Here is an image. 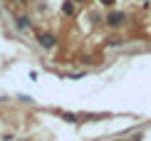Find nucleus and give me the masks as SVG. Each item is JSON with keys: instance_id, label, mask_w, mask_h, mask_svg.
Here are the masks:
<instances>
[{"instance_id": "obj_1", "label": "nucleus", "mask_w": 151, "mask_h": 141, "mask_svg": "<svg viewBox=\"0 0 151 141\" xmlns=\"http://www.w3.org/2000/svg\"><path fill=\"white\" fill-rule=\"evenodd\" d=\"M122 20H124V15H122V12H111V15L106 17V22H109L111 27H119V25H122Z\"/></svg>"}, {"instance_id": "obj_2", "label": "nucleus", "mask_w": 151, "mask_h": 141, "mask_svg": "<svg viewBox=\"0 0 151 141\" xmlns=\"http://www.w3.org/2000/svg\"><path fill=\"white\" fill-rule=\"evenodd\" d=\"M40 45H42V47H52V45H55V37H52V35H40Z\"/></svg>"}, {"instance_id": "obj_3", "label": "nucleus", "mask_w": 151, "mask_h": 141, "mask_svg": "<svg viewBox=\"0 0 151 141\" xmlns=\"http://www.w3.org/2000/svg\"><path fill=\"white\" fill-rule=\"evenodd\" d=\"M17 27H20V30L30 27V20H27V17H17Z\"/></svg>"}, {"instance_id": "obj_4", "label": "nucleus", "mask_w": 151, "mask_h": 141, "mask_svg": "<svg viewBox=\"0 0 151 141\" xmlns=\"http://www.w3.org/2000/svg\"><path fill=\"white\" fill-rule=\"evenodd\" d=\"M62 10H65L67 15H72V12H74V5H72V3H65V5H62Z\"/></svg>"}, {"instance_id": "obj_5", "label": "nucleus", "mask_w": 151, "mask_h": 141, "mask_svg": "<svg viewBox=\"0 0 151 141\" xmlns=\"http://www.w3.org/2000/svg\"><path fill=\"white\" fill-rule=\"evenodd\" d=\"M102 3H104V5H111V3H114V0H102Z\"/></svg>"}, {"instance_id": "obj_6", "label": "nucleus", "mask_w": 151, "mask_h": 141, "mask_svg": "<svg viewBox=\"0 0 151 141\" xmlns=\"http://www.w3.org/2000/svg\"><path fill=\"white\" fill-rule=\"evenodd\" d=\"M77 3H82V0H77Z\"/></svg>"}]
</instances>
